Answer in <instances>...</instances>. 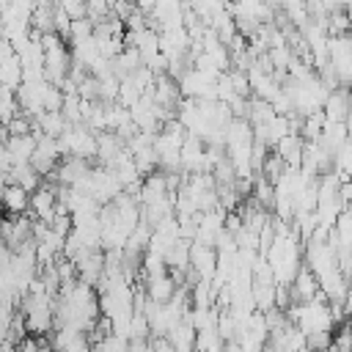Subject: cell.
Returning <instances> with one entry per match:
<instances>
[{
    "instance_id": "3",
    "label": "cell",
    "mask_w": 352,
    "mask_h": 352,
    "mask_svg": "<svg viewBox=\"0 0 352 352\" xmlns=\"http://www.w3.org/2000/svg\"><path fill=\"white\" fill-rule=\"evenodd\" d=\"M165 256H168V261H170V264L176 261V250H173V248H170ZM184 264H190V256H187V250L182 248V250H179V264H176V267H184Z\"/></svg>"
},
{
    "instance_id": "1",
    "label": "cell",
    "mask_w": 352,
    "mask_h": 352,
    "mask_svg": "<svg viewBox=\"0 0 352 352\" xmlns=\"http://www.w3.org/2000/svg\"><path fill=\"white\" fill-rule=\"evenodd\" d=\"M28 190L25 187H19V184H14V182H8L3 190H0V206L3 209H8L11 214H19L25 206H28Z\"/></svg>"
},
{
    "instance_id": "2",
    "label": "cell",
    "mask_w": 352,
    "mask_h": 352,
    "mask_svg": "<svg viewBox=\"0 0 352 352\" xmlns=\"http://www.w3.org/2000/svg\"><path fill=\"white\" fill-rule=\"evenodd\" d=\"M165 38H168V41H176V30H173V28H170V30H168V36H165ZM184 41H187V38H184V33H179V44H170V47H165V52H168V55H173V52H176V55H179V52H182V50H184Z\"/></svg>"
}]
</instances>
